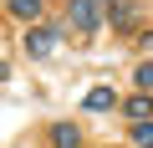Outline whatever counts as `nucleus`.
I'll return each instance as SVG.
<instances>
[{"instance_id": "f257e3e1", "label": "nucleus", "mask_w": 153, "mask_h": 148, "mask_svg": "<svg viewBox=\"0 0 153 148\" xmlns=\"http://www.w3.org/2000/svg\"><path fill=\"white\" fill-rule=\"evenodd\" d=\"M66 26L76 36H97L107 26V0H66Z\"/></svg>"}, {"instance_id": "f03ea898", "label": "nucleus", "mask_w": 153, "mask_h": 148, "mask_svg": "<svg viewBox=\"0 0 153 148\" xmlns=\"http://www.w3.org/2000/svg\"><path fill=\"white\" fill-rule=\"evenodd\" d=\"M21 46H26V56H31V61H46V56H56V46H61V26L36 21V26H26Z\"/></svg>"}, {"instance_id": "7ed1b4c3", "label": "nucleus", "mask_w": 153, "mask_h": 148, "mask_svg": "<svg viewBox=\"0 0 153 148\" xmlns=\"http://www.w3.org/2000/svg\"><path fill=\"white\" fill-rule=\"evenodd\" d=\"M143 21V0H107V26L112 31H138Z\"/></svg>"}, {"instance_id": "20e7f679", "label": "nucleus", "mask_w": 153, "mask_h": 148, "mask_svg": "<svg viewBox=\"0 0 153 148\" xmlns=\"http://www.w3.org/2000/svg\"><path fill=\"white\" fill-rule=\"evenodd\" d=\"M5 16H10V21H26V26H36V21L46 16V0H5Z\"/></svg>"}, {"instance_id": "39448f33", "label": "nucleus", "mask_w": 153, "mask_h": 148, "mask_svg": "<svg viewBox=\"0 0 153 148\" xmlns=\"http://www.w3.org/2000/svg\"><path fill=\"white\" fill-rule=\"evenodd\" d=\"M46 143L51 148H82V128H76V123H51L46 128Z\"/></svg>"}, {"instance_id": "423d86ee", "label": "nucleus", "mask_w": 153, "mask_h": 148, "mask_svg": "<svg viewBox=\"0 0 153 148\" xmlns=\"http://www.w3.org/2000/svg\"><path fill=\"white\" fill-rule=\"evenodd\" d=\"M117 102H123V97H117L112 87H92V92L82 97V107H87V112H112Z\"/></svg>"}, {"instance_id": "0eeeda50", "label": "nucleus", "mask_w": 153, "mask_h": 148, "mask_svg": "<svg viewBox=\"0 0 153 148\" xmlns=\"http://www.w3.org/2000/svg\"><path fill=\"white\" fill-rule=\"evenodd\" d=\"M123 112H128L133 123H143V118H153V92H143V87H138V92H133V97L123 102Z\"/></svg>"}, {"instance_id": "6e6552de", "label": "nucleus", "mask_w": 153, "mask_h": 148, "mask_svg": "<svg viewBox=\"0 0 153 148\" xmlns=\"http://www.w3.org/2000/svg\"><path fill=\"white\" fill-rule=\"evenodd\" d=\"M128 138H133V148H153V118L133 123V128H128Z\"/></svg>"}, {"instance_id": "1a4fd4ad", "label": "nucleus", "mask_w": 153, "mask_h": 148, "mask_svg": "<svg viewBox=\"0 0 153 148\" xmlns=\"http://www.w3.org/2000/svg\"><path fill=\"white\" fill-rule=\"evenodd\" d=\"M138 87L153 92V61H138Z\"/></svg>"}]
</instances>
